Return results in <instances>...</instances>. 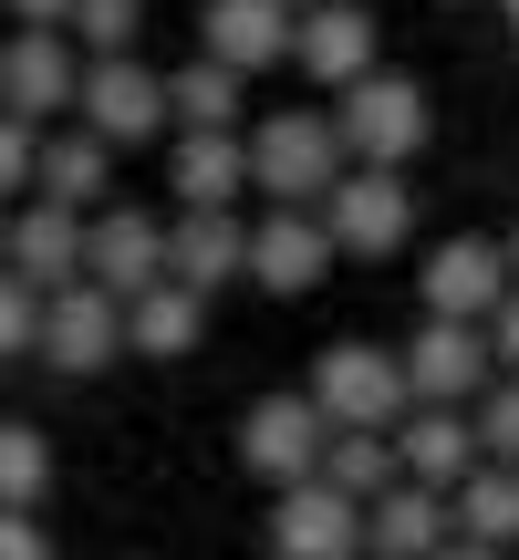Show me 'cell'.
<instances>
[{
    "mask_svg": "<svg viewBox=\"0 0 519 560\" xmlns=\"http://www.w3.org/2000/svg\"><path fill=\"white\" fill-rule=\"evenodd\" d=\"M240 145H250V198H270V208H322L354 166L333 136V104H280V115L240 125Z\"/></svg>",
    "mask_w": 519,
    "mask_h": 560,
    "instance_id": "obj_1",
    "label": "cell"
},
{
    "mask_svg": "<svg viewBox=\"0 0 519 560\" xmlns=\"http://www.w3.org/2000/svg\"><path fill=\"white\" fill-rule=\"evenodd\" d=\"M333 136H343V156L354 166H416L426 156V136H437V104H426V83L416 73H395V62H374L364 83H343L333 94Z\"/></svg>",
    "mask_w": 519,
    "mask_h": 560,
    "instance_id": "obj_2",
    "label": "cell"
},
{
    "mask_svg": "<svg viewBox=\"0 0 519 560\" xmlns=\"http://www.w3.org/2000/svg\"><path fill=\"white\" fill-rule=\"evenodd\" d=\"M301 395L322 405V425H374V436H395V416L416 405V395H405V363L384 353V342H364V332L322 342V363H312Z\"/></svg>",
    "mask_w": 519,
    "mask_h": 560,
    "instance_id": "obj_3",
    "label": "cell"
},
{
    "mask_svg": "<svg viewBox=\"0 0 519 560\" xmlns=\"http://www.w3.org/2000/svg\"><path fill=\"white\" fill-rule=\"evenodd\" d=\"M73 125H83L94 145H115V156H136V145H166V73H146L136 52L83 62V83H73Z\"/></svg>",
    "mask_w": 519,
    "mask_h": 560,
    "instance_id": "obj_4",
    "label": "cell"
},
{
    "mask_svg": "<svg viewBox=\"0 0 519 560\" xmlns=\"http://www.w3.org/2000/svg\"><path fill=\"white\" fill-rule=\"evenodd\" d=\"M322 229H333V260H395L416 240V177L395 166H343V187L322 198Z\"/></svg>",
    "mask_w": 519,
    "mask_h": 560,
    "instance_id": "obj_5",
    "label": "cell"
},
{
    "mask_svg": "<svg viewBox=\"0 0 519 560\" xmlns=\"http://www.w3.org/2000/svg\"><path fill=\"white\" fill-rule=\"evenodd\" d=\"M32 363L42 374H62V384H94V374H115L125 363V301H104V291H53L42 301V332H32Z\"/></svg>",
    "mask_w": 519,
    "mask_h": 560,
    "instance_id": "obj_6",
    "label": "cell"
},
{
    "mask_svg": "<svg viewBox=\"0 0 519 560\" xmlns=\"http://www.w3.org/2000/svg\"><path fill=\"white\" fill-rule=\"evenodd\" d=\"M322 446H333V425H322V405L312 395H260L250 416H240V467L260 488H301V478H322Z\"/></svg>",
    "mask_w": 519,
    "mask_h": 560,
    "instance_id": "obj_7",
    "label": "cell"
},
{
    "mask_svg": "<svg viewBox=\"0 0 519 560\" xmlns=\"http://www.w3.org/2000/svg\"><path fill=\"white\" fill-rule=\"evenodd\" d=\"M395 363H405V395L416 405H478L488 384H499L478 322H416V332L395 342Z\"/></svg>",
    "mask_w": 519,
    "mask_h": 560,
    "instance_id": "obj_8",
    "label": "cell"
},
{
    "mask_svg": "<svg viewBox=\"0 0 519 560\" xmlns=\"http://www.w3.org/2000/svg\"><path fill=\"white\" fill-rule=\"evenodd\" d=\"M166 280V219H146V208H94L83 219V291H104V301H136V291H157Z\"/></svg>",
    "mask_w": 519,
    "mask_h": 560,
    "instance_id": "obj_9",
    "label": "cell"
},
{
    "mask_svg": "<svg viewBox=\"0 0 519 560\" xmlns=\"http://www.w3.org/2000/svg\"><path fill=\"white\" fill-rule=\"evenodd\" d=\"M416 291H426V322H488V312L519 291V280H509V249H499V240L458 229V240H437V249H426Z\"/></svg>",
    "mask_w": 519,
    "mask_h": 560,
    "instance_id": "obj_10",
    "label": "cell"
},
{
    "mask_svg": "<svg viewBox=\"0 0 519 560\" xmlns=\"http://www.w3.org/2000/svg\"><path fill=\"white\" fill-rule=\"evenodd\" d=\"M333 229H322V208H270V219H250V270L270 301H312L322 280H333Z\"/></svg>",
    "mask_w": 519,
    "mask_h": 560,
    "instance_id": "obj_11",
    "label": "cell"
},
{
    "mask_svg": "<svg viewBox=\"0 0 519 560\" xmlns=\"http://www.w3.org/2000/svg\"><path fill=\"white\" fill-rule=\"evenodd\" d=\"M73 83H83V52L62 32H11L0 42V115L53 136V115H73Z\"/></svg>",
    "mask_w": 519,
    "mask_h": 560,
    "instance_id": "obj_12",
    "label": "cell"
},
{
    "mask_svg": "<svg viewBox=\"0 0 519 560\" xmlns=\"http://www.w3.org/2000/svg\"><path fill=\"white\" fill-rule=\"evenodd\" d=\"M0 270L21 280V291H73L83 280V219L73 208H53V198H21V208H0Z\"/></svg>",
    "mask_w": 519,
    "mask_h": 560,
    "instance_id": "obj_13",
    "label": "cell"
},
{
    "mask_svg": "<svg viewBox=\"0 0 519 560\" xmlns=\"http://www.w3.org/2000/svg\"><path fill=\"white\" fill-rule=\"evenodd\" d=\"M291 62L322 83V94H343V83H364L384 62V21L364 11V0H322V11L291 21Z\"/></svg>",
    "mask_w": 519,
    "mask_h": 560,
    "instance_id": "obj_14",
    "label": "cell"
},
{
    "mask_svg": "<svg viewBox=\"0 0 519 560\" xmlns=\"http://www.w3.org/2000/svg\"><path fill=\"white\" fill-rule=\"evenodd\" d=\"M291 21H301L291 0H198V52L229 62L240 83H260L291 62Z\"/></svg>",
    "mask_w": 519,
    "mask_h": 560,
    "instance_id": "obj_15",
    "label": "cell"
},
{
    "mask_svg": "<svg viewBox=\"0 0 519 560\" xmlns=\"http://www.w3.org/2000/svg\"><path fill=\"white\" fill-rule=\"evenodd\" d=\"M240 270H250V219L240 208H177V219H166V280H177V291L219 301Z\"/></svg>",
    "mask_w": 519,
    "mask_h": 560,
    "instance_id": "obj_16",
    "label": "cell"
},
{
    "mask_svg": "<svg viewBox=\"0 0 519 560\" xmlns=\"http://www.w3.org/2000/svg\"><path fill=\"white\" fill-rule=\"evenodd\" d=\"M270 550L280 560H364V509L343 499V488L301 478V488H280V509H270Z\"/></svg>",
    "mask_w": 519,
    "mask_h": 560,
    "instance_id": "obj_17",
    "label": "cell"
},
{
    "mask_svg": "<svg viewBox=\"0 0 519 560\" xmlns=\"http://www.w3.org/2000/svg\"><path fill=\"white\" fill-rule=\"evenodd\" d=\"M395 467L447 499V488L478 467V425H468V405H405V416H395Z\"/></svg>",
    "mask_w": 519,
    "mask_h": 560,
    "instance_id": "obj_18",
    "label": "cell"
},
{
    "mask_svg": "<svg viewBox=\"0 0 519 560\" xmlns=\"http://www.w3.org/2000/svg\"><path fill=\"white\" fill-rule=\"evenodd\" d=\"M115 166H125L115 145H94L83 125H62V136H42V156H32V198L94 219V208H115Z\"/></svg>",
    "mask_w": 519,
    "mask_h": 560,
    "instance_id": "obj_19",
    "label": "cell"
},
{
    "mask_svg": "<svg viewBox=\"0 0 519 560\" xmlns=\"http://www.w3.org/2000/svg\"><path fill=\"white\" fill-rule=\"evenodd\" d=\"M458 529H447V499L437 488H416V478H395L384 499H364V550L374 560H437Z\"/></svg>",
    "mask_w": 519,
    "mask_h": 560,
    "instance_id": "obj_20",
    "label": "cell"
},
{
    "mask_svg": "<svg viewBox=\"0 0 519 560\" xmlns=\"http://www.w3.org/2000/svg\"><path fill=\"white\" fill-rule=\"evenodd\" d=\"M166 187H177V208H240L250 145L240 136H166Z\"/></svg>",
    "mask_w": 519,
    "mask_h": 560,
    "instance_id": "obj_21",
    "label": "cell"
},
{
    "mask_svg": "<svg viewBox=\"0 0 519 560\" xmlns=\"http://www.w3.org/2000/svg\"><path fill=\"white\" fill-rule=\"evenodd\" d=\"M250 83L229 73V62H177V73H166V136H240V115H250Z\"/></svg>",
    "mask_w": 519,
    "mask_h": 560,
    "instance_id": "obj_22",
    "label": "cell"
},
{
    "mask_svg": "<svg viewBox=\"0 0 519 560\" xmlns=\"http://www.w3.org/2000/svg\"><path fill=\"white\" fill-rule=\"evenodd\" d=\"M447 529H458V540H478V550H519V467H468L458 488H447Z\"/></svg>",
    "mask_w": 519,
    "mask_h": 560,
    "instance_id": "obj_23",
    "label": "cell"
},
{
    "mask_svg": "<svg viewBox=\"0 0 519 560\" xmlns=\"http://www.w3.org/2000/svg\"><path fill=\"white\" fill-rule=\"evenodd\" d=\"M198 342H208V301H198V291L157 280V291H136V301H125V353L177 363V353H198Z\"/></svg>",
    "mask_w": 519,
    "mask_h": 560,
    "instance_id": "obj_24",
    "label": "cell"
},
{
    "mask_svg": "<svg viewBox=\"0 0 519 560\" xmlns=\"http://www.w3.org/2000/svg\"><path fill=\"white\" fill-rule=\"evenodd\" d=\"M405 467H395V436H374V425H333V446H322V488H343V499H384Z\"/></svg>",
    "mask_w": 519,
    "mask_h": 560,
    "instance_id": "obj_25",
    "label": "cell"
},
{
    "mask_svg": "<svg viewBox=\"0 0 519 560\" xmlns=\"http://www.w3.org/2000/svg\"><path fill=\"white\" fill-rule=\"evenodd\" d=\"M53 499V436L32 416H0V509H42Z\"/></svg>",
    "mask_w": 519,
    "mask_h": 560,
    "instance_id": "obj_26",
    "label": "cell"
},
{
    "mask_svg": "<svg viewBox=\"0 0 519 560\" xmlns=\"http://www.w3.org/2000/svg\"><path fill=\"white\" fill-rule=\"evenodd\" d=\"M136 32H146V0H73V21H62V42H73L83 62L136 52Z\"/></svg>",
    "mask_w": 519,
    "mask_h": 560,
    "instance_id": "obj_27",
    "label": "cell"
},
{
    "mask_svg": "<svg viewBox=\"0 0 519 560\" xmlns=\"http://www.w3.org/2000/svg\"><path fill=\"white\" fill-rule=\"evenodd\" d=\"M468 425H478V457L488 467H519V384H488V395L468 405Z\"/></svg>",
    "mask_w": 519,
    "mask_h": 560,
    "instance_id": "obj_28",
    "label": "cell"
},
{
    "mask_svg": "<svg viewBox=\"0 0 519 560\" xmlns=\"http://www.w3.org/2000/svg\"><path fill=\"white\" fill-rule=\"evenodd\" d=\"M32 332H42V291H21V280L0 270V363L32 353Z\"/></svg>",
    "mask_w": 519,
    "mask_h": 560,
    "instance_id": "obj_29",
    "label": "cell"
},
{
    "mask_svg": "<svg viewBox=\"0 0 519 560\" xmlns=\"http://www.w3.org/2000/svg\"><path fill=\"white\" fill-rule=\"evenodd\" d=\"M32 156H42V136L0 115V208H21V198H32Z\"/></svg>",
    "mask_w": 519,
    "mask_h": 560,
    "instance_id": "obj_30",
    "label": "cell"
},
{
    "mask_svg": "<svg viewBox=\"0 0 519 560\" xmlns=\"http://www.w3.org/2000/svg\"><path fill=\"white\" fill-rule=\"evenodd\" d=\"M0 560H53V529H42V509H0Z\"/></svg>",
    "mask_w": 519,
    "mask_h": 560,
    "instance_id": "obj_31",
    "label": "cell"
},
{
    "mask_svg": "<svg viewBox=\"0 0 519 560\" xmlns=\"http://www.w3.org/2000/svg\"><path fill=\"white\" fill-rule=\"evenodd\" d=\"M478 332H488V363H499V384H519V291L478 322Z\"/></svg>",
    "mask_w": 519,
    "mask_h": 560,
    "instance_id": "obj_32",
    "label": "cell"
},
{
    "mask_svg": "<svg viewBox=\"0 0 519 560\" xmlns=\"http://www.w3.org/2000/svg\"><path fill=\"white\" fill-rule=\"evenodd\" d=\"M0 11H11V32H62L73 0H0Z\"/></svg>",
    "mask_w": 519,
    "mask_h": 560,
    "instance_id": "obj_33",
    "label": "cell"
},
{
    "mask_svg": "<svg viewBox=\"0 0 519 560\" xmlns=\"http://www.w3.org/2000/svg\"><path fill=\"white\" fill-rule=\"evenodd\" d=\"M437 560H499V550H478V540H447V550H437Z\"/></svg>",
    "mask_w": 519,
    "mask_h": 560,
    "instance_id": "obj_34",
    "label": "cell"
},
{
    "mask_svg": "<svg viewBox=\"0 0 519 560\" xmlns=\"http://www.w3.org/2000/svg\"><path fill=\"white\" fill-rule=\"evenodd\" d=\"M499 249H509V280H519V229H509V240H499Z\"/></svg>",
    "mask_w": 519,
    "mask_h": 560,
    "instance_id": "obj_35",
    "label": "cell"
},
{
    "mask_svg": "<svg viewBox=\"0 0 519 560\" xmlns=\"http://www.w3.org/2000/svg\"><path fill=\"white\" fill-rule=\"evenodd\" d=\"M499 21H509V32H519V0H499Z\"/></svg>",
    "mask_w": 519,
    "mask_h": 560,
    "instance_id": "obj_36",
    "label": "cell"
},
{
    "mask_svg": "<svg viewBox=\"0 0 519 560\" xmlns=\"http://www.w3.org/2000/svg\"><path fill=\"white\" fill-rule=\"evenodd\" d=\"M291 11H322V0H291Z\"/></svg>",
    "mask_w": 519,
    "mask_h": 560,
    "instance_id": "obj_37",
    "label": "cell"
},
{
    "mask_svg": "<svg viewBox=\"0 0 519 560\" xmlns=\"http://www.w3.org/2000/svg\"><path fill=\"white\" fill-rule=\"evenodd\" d=\"M364 560H374V550H364Z\"/></svg>",
    "mask_w": 519,
    "mask_h": 560,
    "instance_id": "obj_38",
    "label": "cell"
}]
</instances>
